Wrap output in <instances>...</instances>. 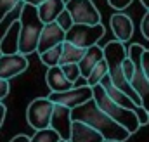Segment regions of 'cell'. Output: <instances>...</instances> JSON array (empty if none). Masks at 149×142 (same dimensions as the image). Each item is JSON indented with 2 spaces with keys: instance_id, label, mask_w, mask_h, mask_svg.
Returning a JSON list of instances; mask_svg holds the SVG:
<instances>
[{
  "instance_id": "obj_17",
  "label": "cell",
  "mask_w": 149,
  "mask_h": 142,
  "mask_svg": "<svg viewBox=\"0 0 149 142\" xmlns=\"http://www.w3.org/2000/svg\"><path fill=\"white\" fill-rule=\"evenodd\" d=\"M45 83H47V87H49L50 92H63V90H68V88L73 87V83L66 80L64 73L61 71L59 66L47 68V73H45Z\"/></svg>"
},
{
  "instance_id": "obj_13",
  "label": "cell",
  "mask_w": 149,
  "mask_h": 142,
  "mask_svg": "<svg viewBox=\"0 0 149 142\" xmlns=\"http://www.w3.org/2000/svg\"><path fill=\"white\" fill-rule=\"evenodd\" d=\"M109 26H111L113 35L116 36V40L120 42H128L134 35V21L123 14V12H114L109 19Z\"/></svg>"
},
{
  "instance_id": "obj_35",
  "label": "cell",
  "mask_w": 149,
  "mask_h": 142,
  "mask_svg": "<svg viewBox=\"0 0 149 142\" xmlns=\"http://www.w3.org/2000/svg\"><path fill=\"white\" fill-rule=\"evenodd\" d=\"M57 142H68V141H63V139H59V141H57Z\"/></svg>"
},
{
  "instance_id": "obj_1",
  "label": "cell",
  "mask_w": 149,
  "mask_h": 142,
  "mask_svg": "<svg viewBox=\"0 0 149 142\" xmlns=\"http://www.w3.org/2000/svg\"><path fill=\"white\" fill-rule=\"evenodd\" d=\"M71 120H78L97 130L104 142H125L130 139V134L118 125L114 120H111L101 107L95 104L94 99H88L87 102L80 104L71 109Z\"/></svg>"
},
{
  "instance_id": "obj_21",
  "label": "cell",
  "mask_w": 149,
  "mask_h": 142,
  "mask_svg": "<svg viewBox=\"0 0 149 142\" xmlns=\"http://www.w3.org/2000/svg\"><path fill=\"white\" fill-rule=\"evenodd\" d=\"M108 74V66H106V61L102 59V61H99L92 71H90V74L87 76V85L88 87H94V85H97L101 80H102V76H106Z\"/></svg>"
},
{
  "instance_id": "obj_16",
  "label": "cell",
  "mask_w": 149,
  "mask_h": 142,
  "mask_svg": "<svg viewBox=\"0 0 149 142\" xmlns=\"http://www.w3.org/2000/svg\"><path fill=\"white\" fill-rule=\"evenodd\" d=\"M102 59H104V57H102V47H99L97 43H95V45H92V47H88V49H85V52H83L81 59L78 61L80 76L87 80V76L90 74L92 68H94L99 61H102Z\"/></svg>"
},
{
  "instance_id": "obj_34",
  "label": "cell",
  "mask_w": 149,
  "mask_h": 142,
  "mask_svg": "<svg viewBox=\"0 0 149 142\" xmlns=\"http://www.w3.org/2000/svg\"><path fill=\"white\" fill-rule=\"evenodd\" d=\"M141 3H142V5H144V7L149 10V0H141Z\"/></svg>"
},
{
  "instance_id": "obj_19",
  "label": "cell",
  "mask_w": 149,
  "mask_h": 142,
  "mask_svg": "<svg viewBox=\"0 0 149 142\" xmlns=\"http://www.w3.org/2000/svg\"><path fill=\"white\" fill-rule=\"evenodd\" d=\"M85 49L76 47L70 42H63V49H61V56H59V66L61 64H68V63H76L81 59Z\"/></svg>"
},
{
  "instance_id": "obj_11",
  "label": "cell",
  "mask_w": 149,
  "mask_h": 142,
  "mask_svg": "<svg viewBox=\"0 0 149 142\" xmlns=\"http://www.w3.org/2000/svg\"><path fill=\"white\" fill-rule=\"evenodd\" d=\"M71 109L61 104H54L52 114H50V121L49 127L63 139L68 141L70 139V132H71Z\"/></svg>"
},
{
  "instance_id": "obj_10",
  "label": "cell",
  "mask_w": 149,
  "mask_h": 142,
  "mask_svg": "<svg viewBox=\"0 0 149 142\" xmlns=\"http://www.w3.org/2000/svg\"><path fill=\"white\" fill-rule=\"evenodd\" d=\"M28 70V57L24 54H0V78L10 80Z\"/></svg>"
},
{
  "instance_id": "obj_9",
  "label": "cell",
  "mask_w": 149,
  "mask_h": 142,
  "mask_svg": "<svg viewBox=\"0 0 149 142\" xmlns=\"http://www.w3.org/2000/svg\"><path fill=\"white\" fill-rule=\"evenodd\" d=\"M47 97L54 104H61V106L73 109V107L87 102L88 99H92V87H88V85L71 87V88L63 90V92H50Z\"/></svg>"
},
{
  "instance_id": "obj_20",
  "label": "cell",
  "mask_w": 149,
  "mask_h": 142,
  "mask_svg": "<svg viewBox=\"0 0 149 142\" xmlns=\"http://www.w3.org/2000/svg\"><path fill=\"white\" fill-rule=\"evenodd\" d=\"M61 49H63V43L59 45H54L43 52H40V61L47 66V68H52V66H59V56H61Z\"/></svg>"
},
{
  "instance_id": "obj_7",
  "label": "cell",
  "mask_w": 149,
  "mask_h": 142,
  "mask_svg": "<svg viewBox=\"0 0 149 142\" xmlns=\"http://www.w3.org/2000/svg\"><path fill=\"white\" fill-rule=\"evenodd\" d=\"M54 109V102L49 97H37L26 107V121L33 130H42L49 127L50 114Z\"/></svg>"
},
{
  "instance_id": "obj_14",
  "label": "cell",
  "mask_w": 149,
  "mask_h": 142,
  "mask_svg": "<svg viewBox=\"0 0 149 142\" xmlns=\"http://www.w3.org/2000/svg\"><path fill=\"white\" fill-rule=\"evenodd\" d=\"M68 142H104V139H102V135L97 130H94L87 123L73 120Z\"/></svg>"
},
{
  "instance_id": "obj_4",
  "label": "cell",
  "mask_w": 149,
  "mask_h": 142,
  "mask_svg": "<svg viewBox=\"0 0 149 142\" xmlns=\"http://www.w3.org/2000/svg\"><path fill=\"white\" fill-rule=\"evenodd\" d=\"M19 54H33L37 52V43H38V36L40 31L43 28V23L40 21L37 14V7L23 3L21 10H19Z\"/></svg>"
},
{
  "instance_id": "obj_24",
  "label": "cell",
  "mask_w": 149,
  "mask_h": 142,
  "mask_svg": "<svg viewBox=\"0 0 149 142\" xmlns=\"http://www.w3.org/2000/svg\"><path fill=\"white\" fill-rule=\"evenodd\" d=\"M56 24L61 26V30H64V31H68V30L73 26V19H71L70 12H68L66 9H63V10L59 12V16L56 17Z\"/></svg>"
},
{
  "instance_id": "obj_28",
  "label": "cell",
  "mask_w": 149,
  "mask_h": 142,
  "mask_svg": "<svg viewBox=\"0 0 149 142\" xmlns=\"http://www.w3.org/2000/svg\"><path fill=\"white\" fill-rule=\"evenodd\" d=\"M141 31L146 40H149V10L144 14V17L141 19Z\"/></svg>"
},
{
  "instance_id": "obj_31",
  "label": "cell",
  "mask_w": 149,
  "mask_h": 142,
  "mask_svg": "<svg viewBox=\"0 0 149 142\" xmlns=\"http://www.w3.org/2000/svg\"><path fill=\"white\" fill-rule=\"evenodd\" d=\"M10 142H30V137H28V135H24V134H19V135L12 137Z\"/></svg>"
},
{
  "instance_id": "obj_5",
  "label": "cell",
  "mask_w": 149,
  "mask_h": 142,
  "mask_svg": "<svg viewBox=\"0 0 149 142\" xmlns=\"http://www.w3.org/2000/svg\"><path fill=\"white\" fill-rule=\"evenodd\" d=\"M106 33L102 23L99 24H73L68 31H64V42H70L76 47L88 49L95 45Z\"/></svg>"
},
{
  "instance_id": "obj_3",
  "label": "cell",
  "mask_w": 149,
  "mask_h": 142,
  "mask_svg": "<svg viewBox=\"0 0 149 142\" xmlns=\"http://www.w3.org/2000/svg\"><path fill=\"white\" fill-rule=\"evenodd\" d=\"M92 99L95 101V104L101 107L111 120H114L118 125H121L130 135H134L141 128L135 113L130 111V109H125V107L118 106L116 102H113L111 99H109V95L104 92V88H102L101 83H97V85L92 87Z\"/></svg>"
},
{
  "instance_id": "obj_12",
  "label": "cell",
  "mask_w": 149,
  "mask_h": 142,
  "mask_svg": "<svg viewBox=\"0 0 149 142\" xmlns=\"http://www.w3.org/2000/svg\"><path fill=\"white\" fill-rule=\"evenodd\" d=\"M64 42V30H61V26L56 24V21L52 23H45L40 36H38V43H37V54L54 47V45H59Z\"/></svg>"
},
{
  "instance_id": "obj_26",
  "label": "cell",
  "mask_w": 149,
  "mask_h": 142,
  "mask_svg": "<svg viewBox=\"0 0 149 142\" xmlns=\"http://www.w3.org/2000/svg\"><path fill=\"white\" fill-rule=\"evenodd\" d=\"M121 70H123L125 78L130 81V80H132V76H134V64H132V61H130V57H128V56L123 59V63H121Z\"/></svg>"
},
{
  "instance_id": "obj_22",
  "label": "cell",
  "mask_w": 149,
  "mask_h": 142,
  "mask_svg": "<svg viewBox=\"0 0 149 142\" xmlns=\"http://www.w3.org/2000/svg\"><path fill=\"white\" fill-rule=\"evenodd\" d=\"M61 139L50 127L42 128V130H35L33 137H30V142H57Z\"/></svg>"
},
{
  "instance_id": "obj_25",
  "label": "cell",
  "mask_w": 149,
  "mask_h": 142,
  "mask_svg": "<svg viewBox=\"0 0 149 142\" xmlns=\"http://www.w3.org/2000/svg\"><path fill=\"white\" fill-rule=\"evenodd\" d=\"M21 0H0V23L5 19V16H9L16 9V5Z\"/></svg>"
},
{
  "instance_id": "obj_29",
  "label": "cell",
  "mask_w": 149,
  "mask_h": 142,
  "mask_svg": "<svg viewBox=\"0 0 149 142\" xmlns=\"http://www.w3.org/2000/svg\"><path fill=\"white\" fill-rule=\"evenodd\" d=\"M9 90H10V85H9V80H3L0 78V102L9 95Z\"/></svg>"
},
{
  "instance_id": "obj_2",
  "label": "cell",
  "mask_w": 149,
  "mask_h": 142,
  "mask_svg": "<svg viewBox=\"0 0 149 142\" xmlns=\"http://www.w3.org/2000/svg\"><path fill=\"white\" fill-rule=\"evenodd\" d=\"M102 57H104V61H106L108 76H109L111 83L116 88L123 90L137 106H142V104H144V99L137 95V92L132 88L130 81L125 78L123 70H121V63H123V59L127 57L125 43L120 42V40H111V42H108V43L102 47Z\"/></svg>"
},
{
  "instance_id": "obj_15",
  "label": "cell",
  "mask_w": 149,
  "mask_h": 142,
  "mask_svg": "<svg viewBox=\"0 0 149 142\" xmlns=\"http://www.w3.org/2000/svg\"><path fill=\"white\" fill-rule=\"evenodd\" d=\"M19 30H21L19 19L12 21L0 40V54H17L19 52Z\"/></svg>"
},
{
  "instance_id": "obj_33",
  "label": "cell",
  "mask_w": 149,
  "mask_h": 142,
  "mask_svg": "<svg viewBox=\"0 0 149 142\" xmlns=\"http://www.w3.org/2000/svg\"><path fill=\"white\" fill-rule=\"evenodd\" d=\"M23 3H28V5H33V7H37V5H40L43 0H21Z\"/></svg>"
},
{
  "instance_id": "obj_8",
  "label": "cell",
  "mask_w": 149,
  "mask_h": 142,
  "mask_svg": "<svg viewBox=\"0 0 149 142\" xmlns=\"http://www.w3.org/2000/svg\"><path fill=\"white\" fill-rule=\"evenodd\" d=\"M142 50H144V47L141 43H132L130 49L127 50V56L130 57V61L134 64V76L130 80V85L137 92V95L144 99L146 95H149V78L146 76V73L142 70V63H141Z\"/></svg>"
},
{
  "instance_id": "obj_18",
  "label": "cell",
  "mask_w": 149,
  "mask_h": 142,
  "mask_svg": "<svg viewBox=\"0 0 149 142\" xmlns=\"http://www.w3.org/2000/svg\"><path fill=\"white\" fill-rule=\"evenodd\" d=\"M64 2L66 0H43L40 5H37V14L40 17V21L43 24L56 21L59 12L64 9Z\"/></svg>"
},
{
  "instance_id": "obj_27",
  "label": "cell",
  "mask_w": 149,
  "mask_h": 142,
  "mask_svg": "<svg viewBox=\"0 0 149 142\" xmlns=\"http://www.w3.org/2000/svg\"><path fill=\"white\" fill-rule=\"evenodd\" d=\"M108 3L111 5L114 10H118V12H121V10H125L130 3H132V0H108Z\"/></svg>"
},
{
  "instance_id": "obj_32",
  "label": "cell",
  "mask_w": 149,
  "mask_h": 142,
  "mask_svg": "<svg viewBox=\"0 0 149 142\" xmlns=\"http://www.w3.org/2000/svg\"><path fill=\"white\" fill-rule=\"evenodd\" d=\"M5 114H7V107H5V104H3V102H0V127L3 125Z\"/></svg>"
},
{
  "instance_id": "obj_6",
  "label": "cell",
  "mask_w": 149,
  "mask_h": 142,
  "mask_svg": "<svg viewBox=\"0 0 149 142\" xmlns=\"http://www.w3.org/2000/svg\"><path fill=\"white\" fill-rule=\"evenodd\" d=\"M64 9L70 12L73 24H99L102 23L101 12L92 0H66Z\"/></svg>"
},
{
  "instance_id": "obj_30",
  "label": "cell",
  "mask_w": 149,
  "mask_h": 142,
  "mask_svg": "<svg viewBox=\"0 0 149 142\" xmlns=\"http://www.w3.org/2000/svg\"><path fill=\"white\" fill-rule=\"evenodd\" d=\"M141 63H142V70H144V73H146V76L149 78V50H148V49H144V50H142Z\"/></svg>"
},
{
  "instance_id": "obj_23",
  "label": "cell",
  "mask_w": 149,
  "mask_h": 142,
  "mask_svg": "<svg viewBox=\"0 0 149 142\" xmlns=\"http://www.w3.org/2000/svg\"><path fill=\"white\" fill-rule=\"evenodd\" d=\"M61 71L64 73V76H66V80L68 81H71L74 83L78 78H80V68H78V64L76 63H68V64H61L59 66Z\"/></svg>"
}]
</instances>
